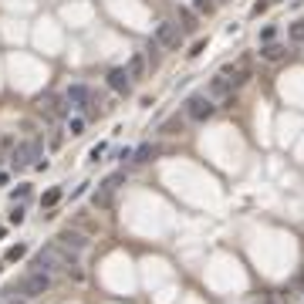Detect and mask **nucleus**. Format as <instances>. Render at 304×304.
I'll return each instance as SVG.
<instances>
[{
    "label": "nucleus",
    "mask_w": 304,
    "mask_h": 304,
    "mask_svg": "<svg viewBox=\"0 0 304 304\" xmlns=\"http://www.w3.org/2000/svg\"><path fill=\"white\" fill-rule=\"evenodd\" d=\"M34 162H41V146L38 142H20L17 149L10 152V166H14V172H24L27 166H34Z\"/></svg>",
    "instance_id": "1"
},
{
    "label": "nucleus",
    "mask_w": 304,
    "mask_h": 304,
    "mask_svg": "<svg viewBox=\"0 0 304 304\" xmlns=\"http://www.w3.org/2000/svg\"><path fill=\"white\" fill-rule=\"evenodd\" d=\"M216 108H220V105H213V98H209V95L186 98V118H190V122H206V118H213Z\"/></svg>",
    "instance_id": "2"
},
{
    "label": "nucleus",
    "mask_w": 304,
    "mask_h": 304,
    "mask_svg": "<svg viewBox=\"0 0 304 304\" xmlns=\"http://www.w3.org/2000/svg\"><path fill=\"white\" fill-rule=\"evenodd\" d=\"M48 287H51V274H44V270H31V274L17 284V291L24 294V298H41Z\"/></svg>",
    "instance_id": "3"
},
{
    "label": "nucleus",
    "mask_w": 304,
    "mask_h": 304,
    "mask_svg": "<svg viewBox=\"0 0 304 304\" xmlns=\"http://www.w3.org/2000/svg\"><path fill=\"white\" fill-rule=\"evenodd\" d=\"M155 44H162L166 51H179V27L169 24V20H162V24H155Z\"/></svg>",
    "instance_id": "4"
},
{
    "label": "nucleus",
    "mask_w": 304,
    "mask_h": 304,
    "mask_svg": "<svg viewBox=\"0 0 304 304\" xmlns=\"http://www.w3.org/2000/svg\"><path fill=\"white\" fill-rule=\"evenodd\" d=\"M223 78H227V81L233 85V88L247 85L250 78H253V71H250V61H247V57H240L237 64H227V68H223Z\"/></svg>",
    "instance_id": "5"
},
{
    "label": "nucleus",
    "mask_w": 304,
    "mask_h": 304,
    "mask_svg": "<svg viewBox=\"0 0 304 304\" xmlns=\"http://www.w3.org/2000/svg\"><path fill=\"white\" fill-rule=\"evenodd\" d=\"M54 244H61L64 250H75V253H81V250L88 247V240H85L81 233H75V230H61L54 237Z\"/></svg>",
    "instance_id": "6"
},
{
    "label": "nucleus",
    "mask_w": 304,
    "mask_h": 304,
    "mask_svg": "<svg viewBox=\"0 0 304 304\" xmlns=\"http://www.w3.org/2000/svg\"><path fill=\"white\" fill-rule=\"evenodd\" d=\"M108 88L118 92V95H129V88H132L129 71H125V68H112V71H108Z\"/></svg>",
    "instance_id": "7"
},
{
    "label": "nucleus",
    "mask_w": 304,
    "mask_h": 304,
    "mask_svg": "<svg viewBox=\"0 0 304 304\" xmlns=\"http://www.w3.org/2000/svg\"><path fill=\"white\" fill-rule=\"evenodd\" d=\"M64 98H68V105H75V108H88L92 88H88V85H71V88L64 92Z\"/></svg>",
    "instance_id": "8"
},
{
    "label": "nucleus",
    "mask_w": 304,
    "mask_h": 304,
    "mask_svg": "<svg viewBox=\"0 0 304 304\" xmlns=\"http://www.w3.org/2000/svg\"><path fill=\"white\" fill-rule=\"evenodd\" d=\"M230 92H233V85H230L223 75H216L213 81H209V98H227Z\"/></svg>",
    "instance_id": "9"
},
{
    "label": "nucleus",
    "mask_w": 304,
    "mask_h": 304,
    "mask_svg": "<svg viewBox=\"0 0 304 304\" xmlns=\"http://www.w3.org/2000/svg\"><path fill=\"white\" fill-rule=\"evenodd\" d=\"M284 54H287V48H284V44H277V41L260 44V57H264V61H281Z\"/></svg>",
    "instance_id": "10"
},
{
    "label": "nucleus",
    "mask_w": 304,
    "mask_h": 304,
    "mask_svg": "<svg viewBox=\"0 0 304 304\" xmlns=\"http://www.w3.org/2000/svg\"><path fill=\"white\" fill-rule=\"evenodd\" d=\"M34 270H44V274H54L57 264H54V257L48 253V250H41L38 257H34Z\"/></svg>",
    "instance_id": "11"
},
{
    "label": "nucleus",
    "mask_w": 304,
    "mask_h": 304,
    "mask_svg": "<svg viewBox=\"0 0 304 304\" xmlns=\"http://www.w3.org/2000/svg\"><path fill=\"white\" fill-rule=\"evenodd\" d=\"M125 71H129V78H132V81L146 78V57H142V54H132V61H129V68H125Z\"/></svg>",
    "instance_id": "12"
},
{
    "label": "nucleus",
    "mask_w": 304,
    "mask_h": 304,
    "mask_svg": "<svg viewBox=\"0 0 304 304\" xmlns=\"http://www.w3.org/2000/svg\"><path fill=\"white\" fill-rule=\"evenodd\" d=\"M287 38H291V44H304V20H291L287 24Z\"/></svg>",
    "instance_id": "13"
},
{
    "label": "nucleus",
    "mask_w": 304,
    "mask_h": 304,
    "mask_svg": "<svg viewBox=\"0 0 304 304\" xmlns=\"http://www.w3.org/2000/svg\"><path fill=\"white\" fill-rule=\"evenodd\" d=\"M149 159H155V149H152L149 142H146V146H139V149L132 152V162H139V166H142V162H149Z\"/></svg>",
    "instance_id": "14"
},
{
    "label": "nucleus",
    "mask_w": 304,
    "mask_h": 304,
    "mask_svg": "<svg viewBox=\"0 0 304 304\" xmlns=\"http://www.w3.org/2000/svg\"><path fill=\"white\" fill-rule=\"evenodd\" d=\"M122 183H125V172H112V176L101 183V190H105V193H115L118 186H122Z\"/></svg>",
    "instance_id": "15"
},
{
    "label": "nucleus",
    "mask_w": 304,
    "mask_h": 304,
    "mask_svg": "<svg viewBox=\"0 0 304 304\" xmlns=\"http://www.w3.org/2000/svg\"><path fill=\"white\" fill-rule=\"evenodd\" d=\"M159 132H162V135H179V132H183V118L176 115V118H169V122H162Z\"/></svg>",
    "instance_id": "16"
},
{
    "label": "nucleus",
    "mask_w": 304,
    "mask_h": 304,
    "mask_svg": "<svg viewBox=\"0 0 304 304\" xmlns=\"http://www.w3.org/2000/svg\"><path fill=\"white\" fill-rule=\"evenodd\" d=\"M68 132L71 135H85V118H81V115H68Z\"/></svg>",
    "instance_id": "17"
},
{
    "label": "nucleus",
    "mask_w": 304,
    "mask_h": 304,
    "mask_svg": "<svg viewBox=\"0 0 304 304\" xmlns=\"http://www.w3.org/2000/svg\"><path fill=\"white\" fill-rule=\"evenodd\" d=\"M193 7H196V14H213V10H216V0H196V3H193Z\"/></svg>",
    "instance_id": "18"
},
{
    "label": "nucleus",
    "mask_w": 304,
    "mask_h": 304,
    "mask_svg": "<svg viewBox=\"0 0 304 304\" xmlns=\"http://www.w3.org/2000/svg\"><path fill=\"white\" fill-rule=\"evenodd\" d=\"M57 200H61V190H57V186H54V190H48V193H44V196H41V206H54Z\"/></svg>",
    "instance_id": "19"
},
{
    "label": "nucleus",
    "mask_w": 304,
    "mask_h": 304,
    "mask_svg": "<svg viewBox=\"0 0 304 304\" xmlns=\"http://www.w3.org/2000/svg\"><path fill=\"white\" fill-rule=\"evenodd\" d=\"M179 17H183V31H193V27H196V17H193V10H186V7H183V10H179Z\"/></svg>",
    "instance_id": "20"
},
{
    "label": "nucleus",
    "mask_w": 304,
    "mask_h": 304,
    "mask_svg": "<svg viewBox=\"0 0 304 304\" xmlns=\"http://www.w3.org/2000/svg\"><path fill=\"white\" fill-rule=\"evenodd\" d=\"M27 196H31V186H17V190H10V200H14V203H24Z\"/></svg>",
    "instance_id": "21"
},
{
    "label": "nucleus",
    "mask_w": 304,
    "mask_h": 304,
    "mask_svg": "<svg viewBox=\"0 0 304 304\" xmlns=\"http://www.w3.org/2000/svg\"><path fill=\"white\" fill-rule=\"evenodd\" d=\"M10 223H14V227H20V223H24V206H20V203H14V213H10Z\"/></svg>",
    "instance_id": "22"
},
{
    "label": "nucleus",
    "mask_w": 304,
    "mask_h": 304,
    "mask_svg": "<svg viewBox=\"0 0 304 304\" xmlns=\"http://www.w3.org/2000/svg\"><path fill=\"white\" fill-rule=\"evenodd\" d=\"M24 253H27V247H20V244H17V247H10V250H7V260H20Z\"/></svg>",
    "instance_id": "23"
},
{
    "label": "nucleus",
    "mask_w": 304,
    "mask_h": 304,
    "mask_svg": "<svg viewBox=\"0 0 304 304\" xmlns=\"http://www.w3.org/2000/svg\"><path fill=\"white\" fill-rule=\"evenodd\" d=\"M274 34H277L274 27H264V31H260V44H270V41H274Z\"/></svg>",
    "instance_id": "24"
},
{
    "label": "nucleus",
    "mask_w": 304,
    "mask_h": 304,
    "mask_svg": "<svg viewBox=\"0 0 304 304\" xmlns=\"http://www.w3.org/2000/svg\"><path fill=\"white\" fill-rule=\"evenodd\" d=\"M101 155H105V142H98L95 149H92V162H98V159H101Z\"/></svg>",
    "instance_id": "25"
},
{
    "label": "nucleus",
    "mask_w": 304,
    "mask_h": 304,
    "mask_svg": "<svg viewBox=\"0 0 304 304\" xmlns=\"http://www.w3.org/2000/svg\"><path fill=\"white\" fill-rule=\"evenodd\" d=\"M203 51H206V41H196V44H193V51H190V54L196 57V54H203Z\"/></svg>",
    "instance_id": "26"
},
{
    "label": "nucleus",
    "mask_w": 304,
    "mask_h": 304,
    "mask_svg": "<svg viewBox=\"0 0 304 304\" xmlns=\"http://www.w3.org/2000/svg\"><path fill=\"white\" fill-rule=\"evenodd\" d=\"M267 7H270V0H257V3H253V14H264Z\"/></svg>",
    "instance_id": "27"
},
{
    "label": "nucleus",
    "mask_w": 304,
    "mask_h": 304,
    "mask_svg": "<svg viewBox=\"0 0 304 304\" xmlns=\"http://www.w3.org/2000/svg\"><path fill=\"white\" fill-rule=\"evenodd\" d=\"M7 304H24V301H7Z\"/></svg>",
    "instance_id": "28"
},
{
    "label": "nucleus",
    "mask_w": 304,
    "mask_h": 304,
    "mask_svg": "<svg viewBox=\"0 0 304 304\" xmlns=\"http://www.w3.org/2000/svg\"><path fill=\"white\" fill-rule=\"evenodd\" d=\"M0 240H3V227H0Z\"/></svg>",
    "instance_id": "29"
},
{
    "label": "nucleus",
    "mask_w": 304,
    "mask_h": 304,
    "mask_svg": "<svg viewBox=\"0 0 304 304\" xmlns=\"http://www.w3.org/2000/svg\"><path fill=\"white\" fill-rule=\"evenodd\" d=\"M301 284H304V277H301Z\"/></svg>",
    "instance_id": "30"
}]
</instances>
